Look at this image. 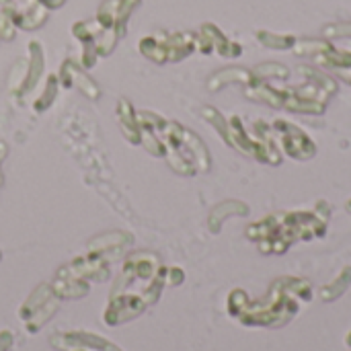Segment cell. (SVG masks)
I'll return each mask as SVG.
<instances>
[{"label":"cell","instance_id":"obj_9","mask_svg":"<svg viewBox=\"0 0 351 351\" xmlns=\"http://www.w3.org/2000/svg\"><path fill=\"white\" fill-rule=\"evenodd\" d=\"M197 49L204 51V53L218 51L220 56H226V58L241 56V45L228 41L226 35H224L216 25H210V23L202 25V29H199V35H197Z\"/></svg>","mask_w":351,"mask_h":351},{"label":"cell","instance_id":"obj_13","mask_svg":"<svg viewBox=\"0 0 351 351\" xmlns=\"http://www.w3.org/2000/svg\"><path fill=\"white\" fill-rule=\"evenodd\" d=\"M350 284H351V267H346V269L339 274V278H337L335 282H331L329 286H325V288L321 290L323 300L331 302V300L339 298V296L350 288Z\"/></svg>","mask_w":351,"mask_h":351},{"label":"cell","instance_id":"obj_1","mask_svg":"<svg viewBox=\"0 0 351 351\" xmlns=\"http://www.w3.org/2000/svg\"><path fill=\"white\" fill-rule=\"evenodd\" d=\"M136 115L140 125V144L152 156H162L175 173L185 177L210 171L212 158L208 146L197 134L152 111H138Z\"/></svg>","mask_w":351,"mask_h":351},{"label":"cell","instance_id":"obj_5","mask_svg":"<svg viewBox=\"0 0 351 351\" xmlns=\"http://www.w3.org/2000/svg\"><path fill=\"white\" fill-rule=\"evenodd\" d=\"M202 113L208 119V123H212L216 128V132L226 140V144L232 146L234 150H239L247 156H253L259 162H267V165L282 162V156L271 142V125H267L265 121H257L253 125L255 132H249L245 128V123L241 121V117H237V115L226 119L224 115H220V111H216L212 107H204Z\"/></svg>","mask_w":351,"mask_h":351},{"label":"cell","instance_id":"obj_8","mask_svg":"<svg viewBox=\"0 0 351 351\" xmlns=\"http://www.w3.org/2000/svg\"><path fill=\"white\" fill-rule=\"evenodd\" d=\"M271 132H276V136L282 140L284 150L296 158V160H308L315 156L317 152V144L308 138L306 132H302L300 128H296L294 123L288 121H276L271 125Z\"/></svg>","mask_w":351,"mask_h":351},{"label":"cell","instance_id":"obj_12","mask_svg":"<svg viewBox=\"0 0 351 351\" xmlns=\"http://www.w3.org/2000/svg\"><path fill=\"white\" fill-rule=\"evenodd\" d=\"M247 212H249V208L243 206L241 202H222L218 208H214V212L210 216V228L214 232H218L220 222H224L228 214H247Z\"/></svg>","mask_w":351,"mask_h":351},{"label":"cell","instance_id":"obj_10","mask_svg":"<svg viewBox=\"0 0 351 351\" xmlns=\"http://www.w3.org/2000/svg\"><path fill=\"white\" fill-rule=\"evenodd\" d=\"M60 78H62V84L64 86H78L84 95H88L90 99H97L99 97V86L97 82L86 76V72L78 66V62L74 60H66L62 64V72H60Z\"/></svg>","mask_w":351,"mask_h":351},{"label":"cell","instance_id":"obj_17","mask_svg":"<svg viewBox=\"0 0 351 351\" xmlns=\"http://www.w3.org/2000/svg\"><path fill=\"white\" fill-rule=\"evenodd\" d=\"M348 346H350V348H351V333H350V335H348Z\"/></svg>","mask_w":351,"mask_h":351},{"label":"cell","instance_id":"obj_3","mask_svg":"<svg viewBox=\"0 0 351 351\" xmlns=\"http://www.w3.org/2000/svg\"><path fill=\"white\" fill-rule=\"evenodd\" d=\"M313 298V288L300 278H280L261 300H251L243 290L228 296V313L249 327H282L298 313L300 302Z\"/></svg>","mask_w":351,"mask_h":351},{"label":"cell","instance_id":"obj_11","mask_svg":"<svg viewBox=\"0 0 351 351\" xmlns=\"http://www.w3.org/2000/svg\"><path fill=\"white\" fill-rule=\"evenodd\" d=\"M117 115H119V125L123 136L132 142V144H140V125H138V115L134 113V107L121 99L119 107H117Z\"/></svg>","mask_w":351,"mask_h":351},{"label":"cell","instance_id":"obj_15","mask_svg":"<svg viewBox=\"0 0 351 351\" xmlns=\"http://www.w3.org/2000/svg\"><path fill=\"white\" fill-rule=\"evenodd\" d=\"M14 31H16V27L12 25L8 14L4 10H0V41H10L14 37Z\"/></svg>","mask_w":351,"mask_h":351},{"label":"cell","instance_id":"obj_16","mask_svg":"<svg viewBox=\"0 0 351 351\" xmlns=\"http://www.w3.org/2000/svg\"><path fill=\"white\" fill-rule=\"evenodd\" d=\"M4 150H6V146H4V142L0 140V162H2V158H4Z\"/></svg>","mask_w":351,"mask_h":351},{"label":"cell","instance_id":"obj_14","mask_svg":"<svg viewBox=\"0 0 351 351\" xmlns=\"http://www.w3.org/2000/svg\"><path fill=\"white\" fill-rule=\"evenodd\" d=\"M56 90H58V78L56 76H49L47 82H45V88H43V95L35 101V109L37 111H43L51 105L53 97H56Z\"/></svg>","mask_w":351,"mask_h":351},{"label":"cell","instance_id":"obj_2","mask_svg":"<svg viewBox=\"0 0 351 351\" xmlns=\"http://www.w3.org/2000/svg\"><path fill=\"white\" fill-rule=\"evenodd\" d=\"M165 276L167 269L160 265L156 255L140 251L128 257L113 286L109 306L105 311V323L121 325L156 302L165 286Z\"/></svg>","mask_w":351,"mask_h":351},{"label":"cell","instance_id":"obj_18","mask_svg":"<svg viewBox=\"0 0 351 351\" xmlns=\"http://www.w3.org/2000/svg\"><path fill=\"white\" fill-rule=\"evenodd\" d=\"M348 80H350V82H351V76H348Z\"/></svg>","mask_w":351,"mask_h":351},{"label":"cell","instance_id":"obj_6","mask_svg":"<svg viewBox=\"0 0 351 351\" xmlns=\"http://www.w3.org/2000/svg\"><path fill=\"white\" fill-rule=\"evenodd\" d=\"M140 53L156 64L181 62L197 49V35L189 31H156L140 39Z\"/></svg>","mask_w":351,"mask_h":351},{"label":"cell","instance_id":"obj_7","mask_svg":"<svg viewBox=\"0 0 351 351\" xmlns=\"http://www.w3.org/2000/svg\"><path fill=\"white\" fill-rule=\"evenodd\" d=\"M140 2L142 0H103L97 10L95 21L105 33H111L121 39L125 35L128 19L138 8Z\"/></svg>","mask_w":351,"mask_h":351},{"label":"cell","instance_id":"obj_19","mask_svg":"<svg viewBox=\"0 0 351 351\" xmlns=\"http://www.w3.org/2000/svg\"><path fill=\"white\" fill-rule=\"evenodd\" d=\"M350 210H351V202H350Z\"/></svg>","mask_w":351,"mask_h":351},{"label":"cell","instance_id":"obj_4","mask_svg":"<svg viewBox=\"0 0 351 351\" xmlns=\"http://www.w3.org/2000/svg\"><path fill=\"white\" fill-rule=\"evenodd\" d=\"M319 204L313 212H278L247 228V237L259 245L261 253L282 255L296 241H311L323 237L329 222V208L323 212Z\"/></svg>","mask_w":351,"mask_h":351}]
</instances>
